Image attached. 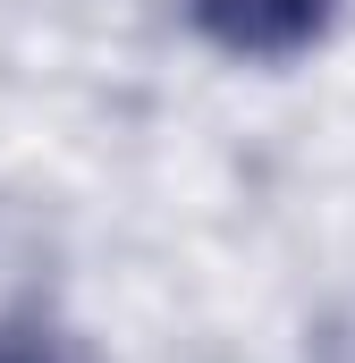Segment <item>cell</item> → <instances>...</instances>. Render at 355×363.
<instances>
[{
	"label": "cell",
	"mask_w": 355,
	"mask_h": 363,
	"mask_svg": "<svg viewBox=\"0 0 355 363\" xmlns=\"http://www.w3.org/2000/svg\"><path fill=\"white\" fill-rule=\"evenodd\" d=\"M195 26L229 60H296L322 43L330 0H195Z\"/></svg>",
	"instance_id": "cell-1"
},
{
	"label": "cell",
	"mask_w": 355,
	"mask_h": 363,
	"mask_svg": "<svg viewBox=\"0 0 355 363\" xmlns=\"http://www.w3.org/2000/svg\"><path fill=\"white\" fill-rule=\"evenodd\" d=\"M0 363H60V347L34 321H0Z\"/></svg>",
	"instance_id": "cell-2"
}]
</instances>
